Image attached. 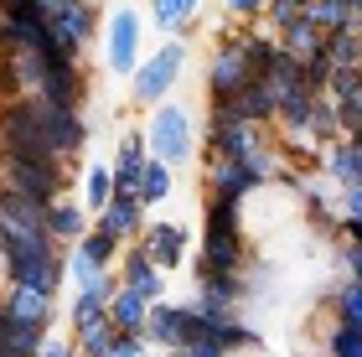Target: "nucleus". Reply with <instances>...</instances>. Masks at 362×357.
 Returning <instances> with one entry per match:
<instances>
[{"instance_id":"1","label":"nucleus","mask_w":362,"mask_h":357,"mask_svg":"<svg viewBox=\"0 0 362 357\" xmlns=\"http://www.w3.org/2000/svg\"><path fill=\"white\" fill-rule=\"evenodd\" d=\"M0 254H6V280L11 285L42 290V295L57 300L62 280H68V259L57 249V233H26V228L0 223Z\"/></svg>"},{"instance_id":"2","label":"nucleus","mask_w":362,"mask_h":357,"mask_svg":"<svg viewBox=\"0 0 362 357\" xmlns=\"http://www.w3.org/2000/svg\"><path fill=\"white\" fill-rule=\"evenodd\" d=\"M202 274H249V223H243V202L207 197L202 202Z\"/></svg>"},{"instance_id":"3","label":"nucleus","mask_w":362,"mask_h":357,"mask_svg":"<svg viewBox=\"0 0 362 357\" xmlns=\"http://www.w3.org/2000/svg\"><path fill=\"white\" fill-rule=\"evenodd\" d=\"M0 187L21 192L31 202H57V197H73L78 166H68V160H37V156H0Z\"/></svg>"},{"instance_id":"4","label":"nucleus","mask_w":362,"mask_h":357,"mask_svg":"<svg viewBox=\"0 0 362 357\" xmlns=\"http://www.w3.org/2000/svg\"><path fill=\"white\" fill-rule=\"evenodd\" d=\"M140 135H145V145H151V156H156V160H166L171 171H176V166H187V160L197 156V124H192V109H187V104H176V99L156 104Z\"/></svg>"},{"instance_id":"5","label":"nucleus","mask_w":362,"mask_h":357,"mask_svg":"<svg viewBox=\"0 0 362 357\" xmlns=\"http://www.w3.org/2000/svg\"><path fill=\"white\" fill-rule=\"evenodd\" d=\"M254 78L259 73H254V62H249V52H243V42H238V26H228L218 37V47H212V57H207V109L233 104Z\"/></svg>"},{"instance_id":"6","label":"nucleus","mask_w":362,"mask_h":357,"mask_svg":"<svg viewBox=\"0 0 362 357\" xmlns=\"http://www.w3.org/2000/svg\"><path fill=\"white\" fill-rule=\"evenodd\" d=\"M181 73H187V42H181V37H166V47L151 52V57L135 68V78H129V104H140V109L166 104L171 88L181 83Z\"/></svg>"},{"instance_id":"7","label":"nucleus","mask_w":362,"mask_h":357,"mask_svg":"<svg viewBox=\"0 0 362 357\" xmlns=\"http://www.w3.org/2000/svg\"><path fill=\"white\" fill-rule=\"evenodd\" d=\"M202 187H207V197H223V202H249V197H259L264 187H274V182H264L249 160H233V156H207L202 160Z\"/></svg>"},{"instance_id":"8","label":"nucleus","mask_w":362,"mask_h":357,"mask_svg":"<svg viewBox=\"0 0 362 357\" xmlns=\"http://www.w3.org/2000/svg\"><path fill=\"white\" fill-rule=\"evenodd\" d=\"M104 62L114 78H135L140 68V11L135 6H119L109 16V31H104Z\"/></svg>"},{"instance_id":"9","label":"nucleus","mask_w":362,"mask_h":357,"mask_svg":"<svg viewBox=\"0 0 362 357\" xmlns=\"http://www.w3.org/2000/svg\"><path fill=\"white\" fill-rule=\"evenodd\" d=\"M47 26L68 42V52L83 57L98 37V6L93 0H47Z\"/></svg>"},{"instance_id":"10","label":"nucleus","mask_w":362,"mask_h":357,"mask_svg":"<svg viewBox=\"0 0 362 357\" xmlns=\"http://www.w3.org/2000/svg\"><path fill=\"white\" fill-rule=\"evenodd\" d=\"M140 249L145 254H151L156 259V269H181V264H187V243H192V233H187V223H171V218H151V223H145V228H140Z\"/></svg>"},{"instance_id":"11","label":"nucleus","mask_w":362,"mask_h":357,"mask_svg":"<svg viewBox=\"0 0 362 357\" xmlns=\"http://www.w3.org/2000/svg\"><path fill=\"white\" fill-rule=\"evenodd\" d=\"M114 192H124V197H140V182H145V166H151V145H145L140 129H129L119 140V151H114Z\"/></svg>"},{"instance_id":"12","label":"nucleus","mask_w":362,"mask_h":357,"mask_svg":"<svg viewBox=\"0 0 362 357\" xmlns=\"http://www.w3.org/2000/svg\"><path fill=\"white\" fill-rule=\"evenodd\" d=\"M119 285L140 290L145 300H166V269H156V259L140 249V243H129L119 254Z\"/></svg>"},{"instance_id":"13","label":"nucleus","mask_w":362,"mask_h":357,"mask_svg":"<svg viewBox=\"0 0 362 357\" xmlns=\"http://www.w3.org/2000/svg\"><path fill=\"white\" fill-rule=\"evenodd\" d=\"M145 213H151V207H145L140 197H124V192H119V197H114V202L104 207V213L93 218V228H104L109 238H119L124 249H129V243L140 238V228H145V223H151Z\"/></svg>"},{"instance_id":"14","label":"nucleus","mask_w":362,"mask_h":357,"mask_svg":"<svg viewBox=\"0 0 362 357\" xmlns=\"http://www.w3.org/2000/svg\"><path fill=\"white\" fill-rule=\"evenodd\" d=\"M321 166L337 187H362V129L357 135H341L321 151Z\"/></svg>"},{"instance_id":"15","label":"nucleus","mask_w":362,"mask_h":357,"mask_svg":"<svg viewBox=\"0 0 362 357\" xmlns=\"http://www.w3.org/2000/svg\"><path fill=\"white\" fill-rule=\"evenodd\" d=\"M0 311H6V316H16V321H37V327H52L57 305H52V295H42V290L6 285V290H0Z\"/></svg>"},{"instance_id":"16","label":"nucleus","mask_w":362,"mask_h":357,"mask_svg":"<svg viewBox=\"0 0 362 357\" xmlns=\"http://www.w3.org/2000/svg\"><path fill=\"white\" fill-rule=\"evenodd\" d=\"M119 254H124V243H119V238H109L104 228H88L83 238L73 243V254H68V259L88 264L93 274H104V269H119Z\"/></svg>"},{"instance_id":"17","label":"nucleus","mask_w":362,"mask_h":357,"mask_svg":"<svg viewBox=\"0 0 362 357\" xmlns=\"http://www.w3.org/2000/svg\"><path fill=\"white\" fill-rule=\"evenodd\" d=\"M151 305H156V300H145L140 290L119 285V290H114V300H109V321H114V327H119L124 336H145V321H151Z\"/></svg>"},{"instance_id":"18","label":"nucleus","mask_w":362,"mask_h":357,"mask_svg":"<svg viewBox=\"0 0 362 357\" xmlns=\"http://www.w3.org/2000/svg\"><path fill=\"white\" fill-rule=\"evenodd\" d=\"M47 228L57 233V243H78L93 223H88V207L73 202V197H57L52 207H47Z\"/></svg>"},{"instance_id":"19","label":"nucleus","mask_w":362,"mask_h":357,"mask_svg":"<svg viewBox=\"0 0 362 357\" xmlns=\"http://www.w3.org/2000/svg\"><path fill=\"white\" fill-rule=\"evenodd\" d=\"M83 207H88V218H98L104 213V207L119 197V192H114V166H104V160H88V171H83Z\"/></svg>"},{"instance_id":"20","label":"nucleus","mask_w":362,"mask_h":357,"mask_svg":"<svg viewBox=\"0 0 362 357\" xmlns=\"http://www.w3.org/2000/svg\"><path fill=\"white\" fill-rule=\"evenodd\" d=\"M197 11H202V0H151V21L166 31V37H181V31H192Z\"/></svg>"},{"instance_id":"21","label":"nucleus","mask_w":362,"mask_h":357,"mask_svg":"<svg viewBox=\"0 0 362 357\" xmlns=\"http://www.w3.org/2000/svg\"><path fill=\"white\" fill-rule=\"evenodd\" d=\"M73 336H78V357H109V352H114V342H119L124 332L114 327V321H109V311H104L98 321H88V327H78Z\"/></svg>"},{"instance_id":"22","label":"nucleus","mask_w":362,"mask_h":357,"mask_svg":"<svg viewBox=\"0 0 362 357\" xmlns=\"http://www.w3.org/2000/svg\"><path fill=\"white\" fill-rule=\"evenodd\" d=\"M326 357H362V321L332 316V332H326Z\"/></svg>"},{"instance_id":"23","label":"nucleus","mask_w":362,"mask_h":357,"mask_svg":"<svg viewBox=\"0 0 362 357\" xmlns=\"http://www.w3.org/2000/svg\"><path fill=\"white\" fill-rule=\"evenodd\" d=\"M166 197H171V166L151 156V166H145V182H140V202L156 207V202H166Z\"/></svg>"},{"instance_id":"24","label":"nucleus","mask_w":362,"mask_h":357,"mask_svg":"<svg viewBox=\"0 0 362 357\" xmlns=\"http://www.w3.org/2000/svg\"><path fill=\"white\" fill-rule=\"evenodd\" d=\"M269 11V0H228V21L233 26H259Z\"/></svg>"},{"instance_id":"25","label":"nucleus","mask_w":362,"mask_h":357,"mask_svg":"<svg viewBox=\"0 0 362 357\" xmlns=\"http://www.w3.org/2000/svg\"><path fill=\"white\" fill-rule=\"evenodd\" d=\"M337 254H341V264H347V274H352V280H362V243H352V238H337Z\"/></svg>"},{"instance_id":"26","label":"nucleus","mask_w":362,"mask_h":357,"mask_svg":"<svg viewBox=\"0 0 362 357\" xmlns=\"http://www.w3.org/2000/svg\"><path fill=\"white\" fill-rule=\"evenodd\" d=\"M37 357H78V336H52L47 332V342H42Z\"/></svg>"},{"instance_id":"27","label":"nucleus","mask_w":362,"mask_h":357,"mask_svg":"<svg viewBox=\"0 0 362 357\" xmlns=\"http://www.w3.org/2000/svg\"><path fill=\"white\" fill-rule=\"evenodd\" d=\"M109 357H156V347L145 342V336H119V342H114V352Z\"/></svg>"}]
</instances>
